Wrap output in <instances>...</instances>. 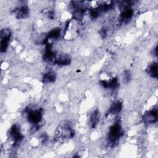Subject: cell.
Masks as SVG:
<instances>
[{"label": "cell", "instance_id": "obj_1", "mask_svg": "<svg viewBox=\"0 0 158 158\" xmlns=\"http://www.w3.org/2000/svg\"><path fill=\"white\" fill-rule=\"evenodd\" d=\"M75 135L72 124L69 121L63 122L58 127L56 131L55 138L59 142H63L70 139Z\"/></svg>", "mask_w": 158, "mask_h": 158}, {"label": "cell", "instance_id": "obj_2", "mask_svg": "<svg viewBox=\"0 0 158 158\" xmlns=\"http://www.w3.org/2000/svg\"><path fill=\"white\" fill-rule=\"evenodd\" d=\"M122 135V130L121 125L119 122H116L110 127L109 129L108 134L109 141L110 143L114 144L118 140Z\"/></svg>", "mask_w": 158, "mask_h": 158}, {"label": "cell", "instance_id": "obj_3", "mask_svg": "<svg viewBox=\"0 0 158 158\" xmlns=\"http://www.w3.org/2000/svg\"><path fill=\"white\" fill-rule=\"evenodd\" d=\"M27 118L28 121L38 127L42 119V112L41 109H30L27 111Z\"/></svg>", "mask_w": 158, "mask_h": 158}, {"label": "cell", "instance_id": "obj_4", "mask_svg": "<svg viewBox=\"0 0 158 158\" xmlns=\"http://www.w3.org/2000/svg\"><path fill=\"white\" fill-rule=\"evenodd\" d=\"M11 33L9 29H3L1 31L0 49L1 52L6 51L10 41Z\"/></svg>", "mask_w": 158, "mask_h": 158}, {"label": "cell", "instance_id": "obj_5", "mask_svg": "<svg viewBox=\"0 0 158 158\" xmlns=\"http://www.w3.org/2000/svg\"><path fill=\"white\" fill-rule=\"evenodd\" d=\"M9 134L10 136V138L14 142V143H19L23 138V136L20 133V128L16 125H13L10 128Z\"/></svg>", "mask_w": 158, "mask_h": 158}, {"label": "cell", "instance_id": "obj_6", "mask_svg": "<svg viewBox=\"0 0 158 158\" xmlns=\"http://www.w3.org/2000/svg\"><path fill=\"white\" fill-rule=\"evenodd\" d=\"M15 15L17 19H23L28 16L29 9L27 6H21L15 9Z\"/></svg>", "mask_w": 158, "mask_h": 158}, {"label": "cell", "instance_id": "obj_7", "mask_svg": "<svg viewBox=\"0 0 158 158\" xmlns=\"http://www.w3.org/2000/svg\"><path fill=\"white\" fill-rule=\"evenodd\" d=\"M157 109H152L146 113L143 116V120L145 123H152L157 121Z\"/></svg>", "mask_w": 158, "mask_h": 158}, {"label": "cell", "instance_id": "obj_8", "mask_svg": "<svg viewBox=\"0 0 158 158\" xmlns=\"http://www.w3.org/2000/svg\"><path fill=\"white\" fill-rule=\"evenodd\" d=\"M122 107H123V104L119 100L115 101L111 104L109 109V113L110 114H114V115L117 114L122 110Z\"/></svg>", "mask_w": 158, "mask_h": 158}, {"label": "cell", "instance_id": "obj_9", "mask_svg": "<svg viewBox=\"0 0 158 158\" xmlns=\"http://www.w3.org/2000/svg\"><path fill=\"white\" fill-rule=\"evenodd\" d=\"M100 118V114L98 109L94 110L89 116V123L91 128H95L98 123Z\"/></svg>", "mask_w": 158, "mask_h": 158}, {"label": "cell", "instance_id": "obj_10", "mask_svg": "<svg viewBox=\"0 0 158 158\" xmlns=\"http://www.w3.org/2000/svg\"><path fill=\"white\" fill-rule=\"evenodd\" d=\"M118 81L117 79L115 78H112L111 80L107 81V80H102L101 81V85L106 88H110V89H114L117 87L118 86Z\"/></svg>", "mask_w": 158, "mask_h": 158}, {"label": "cell", "instance_id": "obj_11", "mask_svg": "<svg viewBox=\"0 0 158 158\" xmlns=\"http://www.w3.org/2000/svg\"><path fill=\"white\" fill-rule=\"evenodd\" d=\"M148 73L153 78L157 77V64L155 62H151L147 68Z\"/></svg>", "mask_w": 158, "mask_h": 158}, {"label": "cell", "instance_id": "obj_12", "mask_svg": "<svg viewBox=\"0 0 158 158\" xmlns=\"http://www.w3.org/2000/svg\"><path fill=\"white\" fill-rule=\"evenodd\" d=\"M133 13L134 12L132 9L130 8L129 7H125L121 14V17H120L121 20L123 22V21H126L130 19L132 17Z\"/></svg>", "mask_w": 158, "mask_h": 158}, {"label": "cell", "instance_id": "obj_13", "mask_svg": "<svg viewBox=\"0 0 158 158\" xmlns=\"http://www.w3.org/2000/svg\"><path fill=\"white\" fill-rule=\"evenodd\" d=\"M70 63V59L66 55H60L57 56L54 64H57L60 65H66Z\"/></svg>", "mask_w": 158, "mask_h": 158}, {"label": "cell", "instance_id": "obj_14", "mask_svg": "<svg viewBox=\"0 0 158 158\" xmlns=\"http://www.w3.org/2000/svg\"><path fill=\"white\" fill-rule=\"evenodd\" d=\"M60 35V30L59 28H56L51 31L49 32L48 34L47 38H46V40L44 41V43H47L48 40H56L57 39Z\"/></svg>", "mask_w": 158, "mask_h": 158}, {"label": "cell", "instance_id": "obj_15", "mask_svg": "<svg viewBox=\"0 0 158 158\" xmlns=\"http://www.w3.org/2000/svg\"><path fill=\"white\" fill-rule=\"evenodd\" d=\"M56 79V74L53 72H48L44 74L43 77V82L44 83H49L54 82Z\"/></svg>", "mask_w": 158, "mask_h": 158}, {"label": "cell", "instance_id": "obj_16", "mask_svg": "<svg viewBox=\"0 0 158 158\" xmlns=\"http://www.w3.org/2000/svg\"><path fill=\"white\" fill-rule=\"evenodd\" d=\"M131 78V74L129 71H125L124 73V80L126 82H128Z\"/></svg>", "mask_w": 158, "mask_h": 158}]
</instances>
